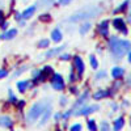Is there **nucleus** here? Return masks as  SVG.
<instances>
[{"instance_id": "1", "label": "nucleus", "mask_w": 131, "mask_h": 131, "mask_svg": "<svg viewBox=\"0 0 131 131\" xmlns=\"http://www.w3.org/2000/svg\"><path fill=\"white\" fill-rule=\"evenodd\" d=\"M130 42L128 41H121L117 37H113L110 41H109V47H110V51L114 54L117 58L123 57L126 52H128L130 50Z\"/></svg>"}, {"instance_id": "2", "label": "nucleus", "mask_w": 131, "mask_h": 131, "mask_svg": "<svg viewBox=\"0 0 131 131\" xmlns=\"http://www.w3.org/2000/svg\"><path fill=\"white\" fill-rule=\"evenodd\" d=\"M98 13H100V9L98 8H84V9L79 10V12H76L75 15H72L70 21H72V23H78V21H81V20H85V18L94 17Z\"/></svg>"}, {"instance_id": "3", "label": "nucleus", "mask_w": 131, "mask_h": 131, "mask_svg": "<svg viewBox=\"0 0 131 131\" xmlns=\"http://www.w3.org/2000/svg\"><path fill=\"white\" fill-rule=\"evenodd\" d=\"M43 110H45V104L43 102H37L31 106V109L29 110L28 115H26V121L29 123H33V122H36L37 119L42 115Z\"/></svg>"}, {"instance_id": "4", "label": "nucleus", "mask_w": 131, "mask_h": 131, "mask_svg": "<svg viewBox=\"0 0 131 131\" xmlns=\"http://www.w3.org/2000/svg\"><path fill=\"white\" fill-rule=\"evenodd\" d=\"M52 86H54V89H57V91H62L64 88L63 79L59 73H55L52 76Z\"/></svg>"}, {"instance_id": "5", "label": "nucleus", "mask_w": 131, "mask_h": 131, "mask_svg": "<svg viewBox=\"0 0 131 131\" xmlns=\"http://www.w3.org/2000/svg\"><path fill=\"white\" fill-rule=\"evenodd\" d=\"M98 109H100V107H98L97 105L86 106V107L81 109V110H78V112L75 113V115H86V114H91V113H93V112H97Z\"/></svg>"}, {"instance_id": "6", "label": "nucleus", "mask_w": 131, "mask_h": 131, "mask_svg": "<svg viewBox=\"0 0 131 131\" xmlns=\"http://www.w3.org/2000/svg\"><path fill=\"white\" fill-rule=\"evenodd\" d=\"M113 25H114L115 29L122 30L123 34H127V28H126V25H125V23H123L122 18H115V20L113 21Z\"/></svg>"}, {"instance_id": "7", "label": "nucleus", "mask_w": 131, "mask_h": 131, "mask_svg": "<svg viewBox=\"0 0 131 131\" xmlns=\"http://www.w3.org/2000/svg\"><path fill=\"white\" fill-rule=\"evenodd\" d=\"M50 114H51V105H49V106H46V109L43 110V117H42V119H41V122H39V126H43L46 123V121L50 118Z\"/></svg>"}, {"instance_id": "8", "label": "nucleus", "mask_w": 131, "mask_h": 131, "mask_svg": "<svg viewBox=\"0 0 131 131\" xmlns=\"http://www.w3.org/2000/svg\"><path fill=\"white\" fill-rule=\"evenodd\" d=\"M75 67H76V70H78L79 75H81L84 72V63H83L81 58H79V57L75 58Z\"/></svg>"}, {"instance_id": "9", "label": "nucleus", "mask_w": 131, "mask_h": 131, "mask_svg": "<svg viewBox=\"0 0 131 131\" xmlns=\"http://www.w3.org/2000/svg\"><path fill=\"white\" fill-rule=\"evenodd\" d=\"M107 25H109L107 21H102V23L98 25V31H100V34H101V36H107V33H109V30H107Z\"/></svg>"}, {"instance_id": "10", "label": "nucleus", "mask_w": 131, "mask_h": 131, "mask_svg": "<svg viewBox=\"0 0 131 131\" xmlns=\"http://www.w3.org/2000/svg\"><path fill=\"white\" fill-rule=\"evenodd\" d=\"M34 12H36V7L33 5V7H29L26 10H24V13H23V18H25V20H28V18H30L33 15H34Z\"/></svg>"}, {"instance_id": "11", "label": "nucleus", "mask_w": 131, "mask_h": 131, "mask_svg": "<svg viewBox=\"0 0 131 131\" xmlns=\"http://www.w3.org/2000/svg\"><path fill=\"white\" fill-rule=\"evenodd\" d=\"M13 125L12 119H10L9 117H0V126H4V127H10Z\"/></svg>"}, {"instance_id": "12", "label": "nucleus", "mask_w": 131, "mask_h": 131, "mask_svg": "<svg viewBox=\"0 0 131 131\" xmlns=\"http://www.w3.org/2000/svg\"><path fill=\"white\" fill-rule=\"evenodd\" d=\"M16 34H17V29H10V30H8L7 33H4V34L2 36V38H3V39H12Z\"/></svg>"}, {"instance_id": "13", "label": "nucleus", "mask_w": 131, "mask_h": 131, "mask_svg": "<svg viewBox=\"0 0 131 131\" xmlns=\"http://www.w3.org/2000/svg\"><path fill=\"white\" fill-rule=\"evenodd\" d=\"M51 38H52L54 42H60V41H62V33H60V30H59V29L52 30V33H51Z\"/></svg>"}, {"instance_id": "14", "label": "nucleus", "mask_w": 131, "mask_h": 131, "mask_svg": "<svg viewBox=\"0 0 131 131\" xmlns=\"http://www.w3.org/2000/svg\"><path fill=\"white\" fill-rule=\"evenodd\" d=\"M125 125V119L121 117V118H118L117 121L114 122V131H121V128L123 127Z\"/></svg>"}, {"instance_id": "15", "label": "nucleus", "mask_w": 131, "mask_h": 131, "mask_svg": "<svg viewBox=\"0 0 131 131\" xmlns=\"http://www.w3.org/2000/svg\"><path fill=\"white\" fill-rule=\"evenodd\" d=\"M63 49H64V46L52 49V50H50V51H47V52H46V57H47V58H51V57H54V55H57V54H59V52H60Z\"/></svg>"}, {"instance_id": "16", "label": "nucleus", "mask_w": 131, "mask_h": 131, "mask_svg": "<svg viewBox=\"0 0 131 131\" xmlns=\"http://www.w3.org/2000/svg\"><path fill=\"white\" fill-rule=\"evenodd\" d=\"M112 75H113V78L119 79V78H122V75H123V70H122V68H118V67H115V68H113Z\"/></svg>"}, {"instance_id": "17", "label": "nucleus", "mask_w": 131, "mask_h": 131, "mask_svg": "<svg viewBox=\"0 0 131 131\" xmlns=\"http://www.w3.org/2000/svg\"><path fill=\"white\" fill-rule=\"evenodd\" d=\"M86 98H88V93H84L79 100H78V102L75 104V107H80V106H83L84 104H85V101H86Z\"/></svg>"}, {"instance_id": "18", "label": "nucleus", "mask_w": 131, "mask_h": 131, "mask_svg": "<svg viewBox=\"0 0 131 131\" xmlns=\"http://www.w3.org/2000/svg\"><path fill=\"white\" fill-rule=\"evenodd\" d=\"M28 86H29V83H28V81H18V83H17V88H18V91H20L21 93H24V92L26 91Z\"/></svg>"}, {"instance_id": "19", "label": "nucleus", "mask_w": 131, "mask_h": 131, "mask_svg": "<svg viewBox=\"0 0 131 131\" xmlns=\"http://www.w3.org/2000/svg\"><path fill=\"white\" fill-rule=\"evenodd\" d=\"M109 94V92H106V91H98L97 93H94V98L96 100H100V98H104V97H106Z\"/></svg>"}, {"instance_id": "20", "label": "nucleus", "mask_w": 131, "mask_h": 131, "mask_svg": "<svg viewBox=\"0 0 131 131\" xmlns=\"http://www.w3.org/2000/svg\"><path fill=\"white\" fill-rule=\"evenodd\" d=\"M89 29H91V24H89V23H85V24L81 26V29H80V33H81V34H85V33L88 31Z\"/></svg>"}, {"instance_id": "21", "label": "nucleus", "mask_w": 131, "mask_h": 131, "mask_svg": "<svg viewBox=\"0 0 131 131\" xmlns=\"http://www.w3.org/2000/svg\"><path fill=\"white\" fill-rule=\"evenodd\" d=\"M88 128L91 131H97V127H96V123H94L93 119H89V121H88Z\"/></svg>"}, {"instance_id": "22", "label": "nucleus", "mask_w": 131, "mask_h": 131, "mask_svg": "<svg viewBox=\"0 0 131 131\" xmlns=\"http://www.w3.org/2000/svg\"><path fill=\"white\" fill-rule=\"evenodd\" d=\"M49 43H50V42H49L47 39H42V41L38 42V47H47Z\"/></svg>"}, {"instance_id": "23", "label": "nucleus", "mask_w": 131, "mask_h": 131, "mask_svg": "<svg viewBox=\"0 0 131 131\" xmlns=\"http://www.w3.org/2000/svg\"><path fill=\"white\" fill-rule=\"evenodd\" d=\"M71 131H81V125L80 123H76L71 127Z\"/></svg>"}, {"instance_id": "24", "label": "nucleus", "mask_w": 131, "mask_h": 131, "mask_svg": "<svg viewBox=\"0 0 131 131\" xmlns=\"http://www.w3.org/2000/svg\"><path fill=\"white\" fill-rule=\"evenodd\" d=\"M91 64H92V67L93 68H97V60L93 55H91Z\"/></svg>"}, {"instance_id": "25", "label": "nucleus", "mask_w": 131, "mask_h": 131, "mask_svg": "<svg viewBox=\"0 0 131 131\" xmlns=\"http://www.w3.org/2000/svg\"><path fill=\"white\" fill-rule=\"evenodd\" d=\"M101 131H109V125L106 122H102L101 123Z\"/></svg>"}, {"instance_id": "26", "label": "nucleus", "mask_w": 131, "mask_h": 131, "mask_svg": "<svg viewBox=\"0 0 131 131\" xmlns=\"http://www.w3.org/2000/svg\"><path fill=\"white\" fill-rule=\"evenodd\" d=\"M127 4H128V2L126 0V2H125V3H123V4L121 5V7H119L118 9H117V12H118V10H125V9H126V7H127Z\"/></svg>"}, {"instance_id": "27", "label": "nucleus", "mask_w": 131, "mask_h": 131, "mask_svg": "<svg viewBox=\"0 0 131 131\" xmlns=\"http://www.w3.org/2000/svg\"><path fill=\"white\" fill-rule=\"evenodd\" d=\"M7 75H8V72H7L5 70H0V79H3V78H5Z\"/></svg>"}, {"instance_id": "28", "label": "nucleus", "mask_w": 131, "mask_h": 131, "mask_svg": "<svg viewBox=\"0 0 131 131\" xmlns=\"http://www.w3.org/2000/svg\"><path fill=\"white\" fill-rule=\"evenodd\" d=\"M9 94H10V101H12L13 104H16V102H17V98H16V97L13 96V93L10 92V91H9Z\"/></svg>"}, {"instance_id": "29", "label": "nucleus", "mask_w": 131, "mask_h": 131, "mask_svg": "<svg viewBox=\"0 0 131 131\" xmlns=\"http://www.w3.org/2000/svg\"><path fill=\"white\" fill-rule=\"evenodd\" d=\"M71 57H70V54H64V55H62V60H68Z\"/></svg>"}, {"instance_id": "30", "label": "nucleus", "mask_w": 131, "mask_h": 131, "mask_svg": "<svg viewBox=\"0 0 131 131\" xmlns=\"http://www.w3.org/2000/svg\"><path fill=\"white\" fill-rule=\"evenodd\" d=\"M43 71H45V73H51L52 72V70H51V67H45V70H43Z\"/></svg>"}, {"instance_id": "31", "label": "nucleus", "mask_w": 131, "mask_h": 131, "mask_svg": "<svg viewBox=\"0 0 131 131\" xmlns=\"http://www.w3.org/2000/svg\"><path fill=\"white\" fill-rule=\"evenodd\" d=\"M4 23V13L0 10V24H3Z\"/></svg>"}, {"instance_id": "32", "label": "nucleus", "mask_w": 131, "mask_h": 131, "mask_svg": "<svg viewBox=\"0 0 131 131\" xmlns=\"http://www.w3.org/2000/svg\"><path fill=\"white\" fill-rule=\"evenodd\" d=\"M70 2H71V0H59V3H60V4H63V5H67Z\"/></svg>"}, {"instance_id": "33", "label": "nucleus", "mask_w": 131, "mask_h": 131, "mask_svg": "<svg viewBox=\"0 0 131 131\" xmlns=\"http://www.w3.org/2000/svg\"><path fill=\"white\" fill-rule=\"evenodd\" d=\"M49 18H50L49 15H42V16H41V20H42V21H46V20H49Z\"/></svg>"}, {"instance_id": "34", "label": "nucleus", "mask_w": 131, "mask_h": 131, "mask_svg": "<svg viewBox=\"0 0 131 131\" xmlns=\"http://www.w3.org/2000/svg\"><path fill=\"white\" fill-rule=\"evenodd\" d=\"M33 76H34V78H39V76H41V71H38V70H37L34 73H33Z\"/></svg>"}, {"instance_id": "35", "label": "nucleus", "mask_w": 131, "mask_h": 131, "mask_svg": "<svg viewBox=\"0 0 131 131\" xmlns=\"http://www.w3.org/2000/svg\"><path fill=\"white\" fill-rule=\"evenodd\" d=\"M105 75H106L105 72H101V73H100V72H98V73L96 75V78H104V76H105Z\"/></svg>"}, {"instance_id": "36", "label": "nucleus", "mask_w": 131, "mask_h": 131, "mask_svg": "<svg viewBox=\"0 0 131 131\" xmlns=\"http://www.w3.org/2000/svg\"><path fill=\"white\" fill-rule=\"evenodd\" d=\"M51 2H52V0H42V2H41V4H42V5H45L46 3H49V4H50Z\"/></svg>"}, {"instance_id": "37", "label": "nucleus", "mask_w": 131, "mask_h": 131, "mask_svg": "<svg viewBox=\"0 0 131 131\" xmlns=\"http://www.w3.org/2000/svg\"><path fill=\"white\" fill-rule=\"evenodd\" d=\"M60 104L62 105H66V97H62L60 98Z\"/></svg>"}, {"instance_id": "38", "label": "nucleus", "mask_w": 131, "mask_h": 131, "mask_svg": "<svg viewBox=\"0 0 131 131\" xmlns=\"http://www.w3.org/2000/svg\"><path fill=\"white\" fill-rule=\"evenodd\" d=\"M70 114H71V112H67V113H66V114L63 115V118H68V117H70Z\"/></svg>"}, {"instance_id": "39", "label": "nucleus", "mask_w": 131, "mask_h": 131, "mask_svg": "<svg viewBox=\"0 0 131 131\" xmlns=\"http://www.w3.org/2000/svg\"><path fill=\"white\" fill-rule=\"evenodd\" d=\"M2 26H3V29H5V28L8 26V23H7V21H5V23H3V24H2Z\"/></svg>"}, {"instance_id": "40", "label": "nucleus", "mask_w": 131, "mask_h": 131, "mask_svg": "<svg viewBox=\"0 0 131 131\" xmlns=\"http://www.w3.org/2000/svg\"><path fill=\"white\" fill-rule=\"evenodd\" d=\"M60 117H62V115H60V114H59V113H57V114H55V119H59V118H60Z\"/></svg>"}]
</instances>
